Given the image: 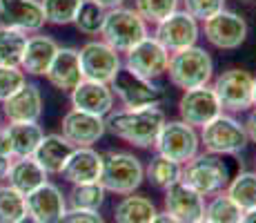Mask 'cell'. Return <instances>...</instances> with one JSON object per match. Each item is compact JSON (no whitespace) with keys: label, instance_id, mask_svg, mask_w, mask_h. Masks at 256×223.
Returning a JSON list of instances; mask_svg holds the SVG:
<instances>
[{"label":"cell","instance_id":"681fc988","mask_svg":"<svg viewBox=\"0 0 256 223\" xmlns=\"http://www.w3.org/2000/svg\"><path fill=\"white\" fill-rule=\"evenodd\" d=\"M243 3H256V0H243Z\"/></svg>","mask_w":256,"mask_h":223},{"label":"cell","instance_id":"5b68a950","mask_svg":"<svg viewBox=\"0 0 256 223\" xmlns=\"http://www.w3.org/2000/svg\"><path fill=\"white\" fill-rule=\"evenodd\" d=\"M200 147H205V152L218 156H236L250 145L248 132L245 125L234 118L232 114L223 112L210 121L205 127H200Z\"/></svg>","mask_w":256,"mask_h":223},{"label":"cell","instance_id":"f546056e","mask_svg":"<svg viewBox=\"0 0 256 223\" xmlns=\"http://www.w3.org/2000/svg\"><path fill=\"white\" fill-rule=\"evenodd\" d=\"M225 192L243 212L256 207V172H238L230 178Z\"/></svg>","mask_w":256,"mask_h":223},{"label":"cell","instance_id":"9a60e30c","mask_svg":"<svg viewBox=\"0 0 256 223\" xmlns=\"http://www.w3.org/2000/svg\"><path fill=\"white\" fill-rule=\"evenodd\" d=\"M163 210L180 223H194L203 219L205 196L178 178L163 190Z\"/></svg>","mask_w":256,"mask_h":223},{"label":"cell","instance_id":"6da1fadb","mask_svg":"<svg viewBox=\"0 0 256 223\" xmlns=\"http://www.w3.org/2000/svg\"><path fill=\"white\" fill-rule=\"evenodd\" d=\"M165 121L167 116L160 107H140V110L122 107V110H112L105 116V130L112 136L125 141L127 145L147 150L154 147Z\"/></svg>","mask_w":256,"mask_h":223},{"label":"cell","instance_id":"ee69618b","mask_svg":"<svg viewBox=\"0 0 256 223\" xmlns=\"http://www.w3.org/2000/svg\"><path fill=\"white\" fill-rule=\"evenodd\" d=\"M9 163H12V158H7V156H2V154H0V183H2L4 178H7Z\"/></svg>","mask_w":256,"mask_h":223},{"label":"cell","instance_id":"d590c367","mask_svg":"<svg viewBox=\"0 0 256 223\" xmlns=\"http://www.w3.org/2000/svg\"><path fill=\"white\" fill-rule=\"evenodd\" d=\"M27 214V199L12 185H0V223H16Z\"/></svg>","mask_w":256,"mask_h":223},{"label":"cell","instance_id":"b9f144b4","mask_svg":"<svg viewBox=\"0 0 256 223\" xmlns=\"http://www.w3.org/2000/svg\"><path fill=\"white\" fill-rule=\"evenodd\" d=\"M92 3H96L102 9H116V7H122L127 0H92Z\"/></svg>","mask_w":256,"mask_h":223},{"label":"cell","instance_id":"2e32d148","mask_svg":"<svg viewBox=\"0 0 256 223\" xmlns=\"http://www.w3.org/2000/svg\"><path fill=\"white\" fill-rule=\"evenodd\" d=\"M42 112H45L42 92L32 81H27L16 94L0 103V116L7 123H38Z\"/></svg>","mask_w":256,"mask_h":223},{"label":"cell","instance_id":"7dc6e473","mask_svg":"<svg viewBox=\"0 0 256 223\" xmlns=\"http://www.w3.org/2000/svg\"><path fill=\"white\" fill-rule=\"evenodd\" d=\"M252 107H256V76H254V85H252Z\"/></svg>","mask_w":256,"mask_h":223},{"label":"cell","instance_id":"5bb4252c","mask_svg":"<svg viewBox=\"0 0 256 223\" xmlns=\"http://www.w3.org/2000/svg\"><path fill=\"white\" fill-rule=\"evenodd\" d=\"M154 38L158 41L170 54L180 52L185 47L198 43L200 38V25L196 18H192L187 12L178 9L170 18H165L163 23L154 25Z\"/></svg>","mask_w":256,"mask_h":223},{"label":"cell","instance_id":"7402d4cb","mask_svg":"<svg viewBox=\"0 0 256 223\" xmlns=\"http://www.w3.org/2000/svg\"><path fill=\"white\" fill-rule=\"evenodd\" d=\"M60 45L56 43V38L47 36V34H29L27 47H24L20 69L27 76H45L52 61L56 58Z\"/></svg>","mask_w":256,"mask_h":223},{"label":"cell","instance_id":"1f68e13d","mask_svg":"<svg viewBox=\"0 0 256 223\" xmlns=\"http://www.w3.org/2000/svg\"><path fill=\"white\" fill-rule=\"evenodd\" d=\"M180 172H183V165H178V163L170 161V158H165L160 154H156L145 165V178L154 187H160V190H165L167 185H172L174 181H178Z\"/></svg>","mask_w":256,"mask_h":223},{"label":"cell","instance_id":"30bf717a","mask_svg":"<svg viewBox=\"0 0 256 223\" xmlns=\"http://www.w3.org/2000/svg\"><path fill=\"white\" fill-rule=\"evenodd\" d=\"M200 34H203L205 41L212 47L223 49V52H232V49H238L240 45L248 41L250 25L236 12L223 9V12L214 14L208 21H203Z\"/></svg>","mask_w":256,"mask_h":223},{"label":"cell","instance_id":"f35d334b","mask_svg":"<svg viewBox=\"0 0 256 223\" xmlns=\"http://www.w3.org/2000/svg\"><path fill=\"white\" fill-rule=\"evenodd\" d=\"M60 223H107V221L96 210H74V207H67Z\"/></svg>","mask_w":256,"mask_h":223},{"label":"cell","instance_id":"8fae6325","mask_svg":"<svg viewBox=\"0 0 256 223\" xmlns=\"http://www.w3.org/2000/svg\"><path fill=\"white\" fill-rule=\"evenodd\" d=\"M82 76L87 81L112 83L116 72L122 67V58L114 47H110L105 41H87L78 49Z\"/></svg>","mask_w":256,"mask_h":223},{"label":"cell","instance_id":"ab89813d","mask_svg":"<svg viewBox=\"0 0 256 223\" xmlns=\"http://www.w3.org/2000/svg\"><path fill=\"white\" fill-rule=\"evenodd\" d=\"M243 125H245V132H248L250 143H256V107L248 114V118H245Z\"/></svg>","mask_w":256,"mask_h":223},{"label":"cell","instance_id":"74e56055","mask_svg":"<svg viewBox=\"0 0 256 223\" xmlns=\"http://www.w3.org/2000/svg\"><path fill=\"white\" fill-rule=\"evenodd\" d=\"M180 3H183V12H187L198 23H203L214 16V14L223 12L228 0H180Z\"/></svg>","mask_w":256,"mask_h":223},{"label":"cell","instance_id":"83f0119b","mask_svg":"<svg viewBox=\"0 0 256 223\" xmlns=\"http://www.w3.org/2000/svg\"><path fill=\"white\" fill-rule=\"evenodd\" d=\"M243 210L228 196V192H216L205 201L203 219L210 223H240Z\"/></svg>","mask_w":256,"mask_h":223},{"label":"cell","instance_id":"484cf974","mask_svg":"<svg viewBox=\"0 0 256 223\" xmlns=\"http://www.w3.org/2000/svg\"><path fill=\"white\" fill-rule=\"evenodd\" d=\"M4 130H7V136L12 141L14 158L34 156L38 143L45 136V130L40 127V123H7Z\"/></svg>","mask_w":256,"mask_h":223},{"label":"cell","instance_id":"7bdbcfd3","mask_svg":"<svg viewBox=\"0 0 256 223\" xmlns=\"http://www.w3.org/2000/svg\"><path fill=\"white\" fill-rule=\"evenodd\" d=\"M152 223H180V221H176L172 214H167V212H156L154 214V219H152Z\"/></svg>","mask_w":256,"mask_h":223},{"label":"cell","instance_id":"8992f818","mask_svg":"<svg viewBox=\"0 0 256 223\" xmlns=\"http://www.w3.org/2000/svg\"><path fill=\"white\" fill-rule=\"evenodd\" d=\"M180 178H183L190 187H194L198 194L212 196L228 187L230 178H232V172H230V165H228V161H225V156L210 154V152L200 154L198 152L192 161H187L183 165Z\"/></svg>","mask_w":256,"mask_h":223},{"label":"cell","instance_id":"9c48e42d","mask_svg":"<svg viewBox=\"0 0 256 223\" xmlns=\"http://www.w3.org/2000/svg\"><path fill=\"white\" fill-rule=\"evenodd\" d=\"M252 85H254V76L248 69L240 67L225 69L212 81L216 98H218L223 112L228 114H240L252 107Z\"/></svg>","mask_w":256,"mask_h":223},{"label":"cell","instance_id":"d4e9b609","mask_svg":"<svg viewBox=\"0 0 256 223\" xmlns=\"http://www.w3.org/2000/svg\"><path fill=\"white\" fill-rule=\"evenodd\" d=\"M7 185H12L14 190H18L22 196L32 194L34 190L49 181V174L34 161V156L27 158H12L9 163V172H7Z\"/></svg>","mask_w":256,"mask_h":223},{"label":"cell","instance_id":"e0dca14e","mask_svg":"<svg viewBox=\"0 0 256 223\" xmlns=\"http://www.w3.org/2000/svg\"><path fill=\"white\" fill-rule=\"evenodd\" d=\"M45 25L40 0H0V27L38 34Z\"/></svg>","mask_w":256,"mask_h":223},{"label":"cell","instance_id":"7a4b0ae2","mask_svg":"<svg viewBox=\"0 0 256 223\" xmlns=\"http://www.w3.org/2000/svg\"><path fill=\"white\" fill-rule=\"evenodd\" d=\"M167 76L170 83L178 89H194L210 85L214 81V61H212L210 52L205 47L192 45L180 52L170 54V63H167Z\"/></svg>","mask_w":256,"mask_h":223},{"label":"cell","instance_id":"52a82bcc","mask_svg":"<svg viewBox=\"0 0 256 223\" xmlns=\"http://www.w3.org/2000/svg\"><path fill=\"white\" fill-rule=\"evenodd\" d=\"M154 150L156 154L170 158V161L178 163V165H185L200 150L198 130L183 123L180 118L178 121H165L158 136H156Z\"/></svg>","mask_w":256,"mask_h":223},{"label":"cell","instance_id":"ffe728a7","mask_svg":"<svg viewBox=\"0 0 256 223\" xmlns=\"http://www.w3.org/2000/svg\"><path fill=\"white\" fill-rule=\"evenodd\" d=\"M24 199H27V214L38 223H60L67 212V196L62 194L60 187L49 181Z\"/></svg>","mask_w":256,"mask_h":223},{"label":"cell","instance_id":"cb8c5ba5","mask_svg":"<svg viewBox=\"0 0 256 223\" xmlns=\"http://www.w3.org/2000/svg\"><path fill=\"white\" fill-rule=\"evenodd\" d=\"M74 145L67 141L62 134H45L42 141L38 143L36 152H34V161L47 172L49 176L62 174L67 158L72 156Z\"/></svg>","mask_w":256,"mask_h":223},{"label":"cell","instance_id":"e575fe53","mask_svg":"<svg viewBox=\"0 0 256 223\" xmlns=\"http://www.w3.org/2000/svg\"><path fill=\"white\" fill-rule=\"evenodd\" d=\"M82 0H40L42 14L49 25H74Z\"/></svg>","mask_w":256,"mask_h":223},{"label":"cell","instance_id":"4fadbf2b","mask_svg":"<svg viewBox=\"0 0 256 223\" xmlns=\"http://www.w3.org/2000/svg\"><path fill=\"white\" fill-rule=\"evenodd\" d=\"M167 63H170V52L154 36H147L125 54L122 67L132 69L147 81H156L167 72Z\"/></svg>","mask_w":256,"mask_h":223},{"label":"cell","instance_id":"8d00e7d4","mask_svg":"<svg viewBox=\"0 0 256 223\" xmlns=\"http://www.w3.org/2000/svg\"><path fill=\"white\" fill-rule=\"evenodd\" d=\"M24 83H27V74L20 67L0 65V103L7 101L12 94H16Z\"/></svg>","mask_w":256,"mask_h":223},{"label":"cell","instance_id":"44dd1931","mask_svg":"<svg viewBox=\"0 0 256 223\" xmlns=\"http://www.w3.org/2000/svg\"><path fill=\"white\" fill-rule=\"evenodd\" d=\"M47 83L52 87H56L58 92L70 94L72 89L82 81V69H80V58H78V49L74 47H60L56 54V58L52 61L47 74Z\"/></svg>","mask_w":256,"mask_h":223},{"label":"cell","instance_id":"bcb514c9","mask_svg":"<svg viewBox=\"0 0 256 223\" xmlns=\"http://www.w3.org/2000/svg\"><path fill=\"white\" fill-rule=\"evenodd\" d=\"M16 223H38L36 219H34V216H29V214H24V216H20V219H18Z\"/></svg>","mask_w":256,"mask_h":223},{"label":"cell","instance_id":"c3c4849f","mask_svg":"<svg viewBox=\"0 0 256 223\" xmlns=\"http://www.w3.org/2000/svg\"><path fill=\"white\" fill-rule=\"evenodd\" d=\"M194 223H210V221H205V219H198V221H194Z\"/></svg>","mask_w":256,"mask_h":223},{"label":"cell","instance_id":"d6a6232c","mask_svg":"<svg viewBox=\"0 0 256 223\" xmlns=\"http://www.w3.org/2000/svg\"><path fill=\"white\" fill-rule=\"evenodd\" d=\"M136 14L147 25H158L180 9V0H134Z\"/></svg>","mask_w":256,"mask_h":223},{"label":"cell","instance_id":"277c9868","mask_svg":"<svg viewBox=\"0 0 256 223\" xmlns=\"http://www.w3.org/2000/svg\"><path fill=\"white\" fill-rule=\"evenodd\" d=\"M147 36H150L147 23L136 14V9L125 7V5L116 9H107L105 23L100 29V41L114 47L118 54H127Z\"/></svg>","mask_w":256,"mask_h":223},{"label":"cell","instance_id":"f6af8a7d","mask_svg":"<svg viewBox=\"0 0 256 223\" xmlns=\"http://www.w3.org/2000/svg\"><path fill=\"white\" fill-rule=\"evenodd\" d=\"M240 223H256V207H252V210H245L243 216H240Z\"/></svg>","mask_w":256,"mask_h":223},{"label":"cell","instance_id":"836d02e7","mask_svg":"<svg viewBox=\"0 0 256 223\" xmlns=\"http://www.w3.org/2000/svg\"><path fill=\"white\" fill-rule=\"evenodd\" d=\"M105 14H107V9L98 7L92 0H82L74 25H76V29L80 34H85V36H100L102 23H105Z\"/></svg>","mask_w":256,"mask_h":223},{"label":"cell","instance_id":"f907efd6","mask_svg":"<svg viewBox=\"0 0 256 223\" xmlns=\"http://www.w3.org/2000/svg\"><path fill=\"white\" fill-rule=\"evenodd\" d=\"M254 165H256V158H254ZM254 172H256V170H254Z\"/></svg>","mask_w":256,"mask_h":223},{"label":"cell","instance_id":"3957f363","mask_svg":"<svg viewBox=\"0 0 256 223\" xmlns=\"http://www.w3.org/2000/svg\"><path fill=\"white\" fill-rule=\"evenodd\" d=\"M142 181H145V165L138 156L116 150L102 154V170L98 183L105 187L107 194H134L142 185Z\"/></svg>","mask_w":256,"mask_h":223},{"label":"cell","instance_id":"ac0fdd59","mask_svg":"<svg viewBox=\"0 0 256 223\" xmlns=\"http://www.w3.org/2000/svg\"><path fill=\"white\" fill-rule=\"evenodd\" d=\"M60 134L74 147H94V143H98L107 134L105 118L72 107L60 121Z\"/></svg>","mask_w":256,"mask_h":223},{"label":"cell","instance_id":"4dcf8cb0","mask_svg":"<svg viewBox=\"0 0 256 223\" xmlns=\"http://www.w3.org/2000/svg\"><path fill=\"white\" fill-rule=\"evenodd\" d=\"M29 34L18 32V29L0 27V65L20 67L24 47H27Z\"/></svg>","mask_w":256,"mask_h":223},{"label":"cell","instance_id":"4316f807","mask_svg":"<svg viewBox=\"0 0 256 223\" xmlns=\"http://www.w3.org/2000/svg\"><path fill=\"white\" fill-rule=\"evenodd\" d=\"M156 205L150 196L142 194H127L116 203L114 207V223H152L156 214Z\"/></svg>","mask_w":256,"mask_h":223},{"label":"cell","instance_id":"d6986e66","mask_svg":"<svg viewBox=\"0 0 256 223\" xmlns=\"http://www.w3.org/2000/svg\"><path fill=\"white\" fill-rule=\"evenodd\" d=\"M70 103L74 110L78 112H87L94 114V116H102L114 110L116 96L112 92L110 83H98V81H87L82 78L76 85V89L70 92Z\"/></svg>","mask_w":256,"mask_h":223},{"label":"cell","instance_id":"603a6c76","mask_svg":"<svg viewBox=\"0 0 256 223\" xmlns=\"http://www.w3.org/2000/svg\"><path fill=\"white\" fill-rule=\"evenodd\" d=\"M100 170H102L100 152H96L94 147H74L72 156L67 158L65 167H62V176L72 185L96 183L100 178Z\"/></svg>","mask_w":256,"mask_h":223},{"label":"cell","instance_id":"7c38bea8","mask_svg":"<svg viewBox=\"0 0 256 223\" xmlns=\"http://www.w3.org/2000/svg\"><path fill=\"white\" fill-rule=\"evenodd\" d=\"M218 114H223L218 98H216L214 87L203 85V87H194V89H185L183 96L178 98V116L180 121L187 125L196 127H205L210 121H214Z\"/></svg>","mask_w":256,"mask_h":223},{"label":"cell","instance_id":"f1b7e54d","mask_svg":"<svg viewBox=\"0 0 256 223\" xmlns=\"http://www.w3.org/2000/svg\"><path fill=\"white\" fill-rule=\"evenodd\" d=\"M67 196V207L74 210H96L100 212L102 203L107 199V192L100 183H80V185H72Z\"/></svg>","mask_w":256,"mask_h":223},{"label":"cell","instance_id":"60d3db41","mask_svg":"<svg viewBox=\"0 0 256 223\" xmlns=\"http://www.w3.org/2000/svg\"><path fill=\"white\" fill-rule=\"evenodd\" d=\"M0 154L7 156V158H14L12 156V141H9L4 125H0Z\"/></svg>","mask_w":256,"mask_h":223},{"label":"cell","instance_id":"ba28073f","mask_svg":"<svg viewBox=\"0 0 256 223\" xmlns=\"http://www.w3.org/2000/svg\"><path fill=\"white\" fill-rule=\"evenodd\" d=\"M112 92L118 101L122 103V107L127 110H140V107H158L163 103L165 94L163 89L156 85L154 81L134 74L132 69L120 67L116 72V76L110 83Z\"/></svg>","mask_w":256,"mask_h":223}]
</instances>
